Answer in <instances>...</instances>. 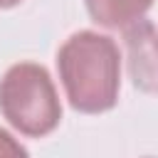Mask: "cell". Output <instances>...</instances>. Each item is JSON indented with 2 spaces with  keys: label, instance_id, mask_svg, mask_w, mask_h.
<instances>
[{
  "label": "cell",
  "instance_id": "cell-1",
  "mask_svg": "<svg viewBox=\"0 0 158 158\" xmlns=\"http://www.w3.org/2000/svg\"><path fill=\"white\" fill-rule=\"evenodd\" d=\"M59 77L69 104L84 114H101L118 96V47L111 37L81 30L57 52Z\"/></svg>",
  "mask_w": 158,
  "mask_h": 158
},
{
  "label": "cell",
  "instance_id": "cell-2",
  "mask_svg": "<svg viewBox=\"0 0 158 158\" xmlns=\"http://www.w3.org/2000/svg\"><path fill=\"white\" fill-rule=\"evenodd\" d=\"M0 111L25 136H47L62 118L57 89L44 67L20 62L0 81Z\"/></svg>",
  "mask_w": 158,
  "mask_h": 158
},
{
  "label": "cell",
  "instance_id": "cell-3",
  "mask_svg": "<svg viewBox=\"0 0 158 158\" xmlns=\"http://www.w3.org/2000/svg\"><path fill=\"white\" fill-rule=\"evenodd\" d=\"M126 49L131 79L143 91H158V35L151 22L138 20L126 27Z\"/></svg>",
  "mask_w": 158,
  "mask_h": 158
},
{
  "label": "cell",
  "instance_id": "cell-4",
  "mask_svg": "<svg viewBox=\"0 0 158 158\" xmlns=\"http://www.w3.org/2000/svg\"><path fill=\"white\" fill-rule=\"evenodd\" d=\"M153 0H86L89 15L104 27H131L133 22L143 20Z\"/></svg>",
  "mask_w": 158,
  "mask_h": 158
},
{
  "label": "cell",
  "instance_id": "cell-5",
  "mask_svg": "<svg viewBox=\"0 0 158 158\" xmlns=\"http://www.w3.org/2000/svg\"><path fill=\"white\" fill-rule=\"evenodd\" d=\"M0 158H27V151L2 128H0Z\"/></svg>",
  "mask_w": 158,
  "mask_h": 158
},
{
  "label": "cell",
  "instance_id": "cell-6",
  "mask_svg": "<svg viewBox=\"0 0 158 158\" xmlns=\"http://www.w3.org/2000/svg\"><path fill=\"white\" fill-rule=\"evenodd\" d=\"M17 2H22V0H0V7H12Z\"/></svg>",
  "mask_w": 158,
  "mask_h": 158
}]
</instances>
